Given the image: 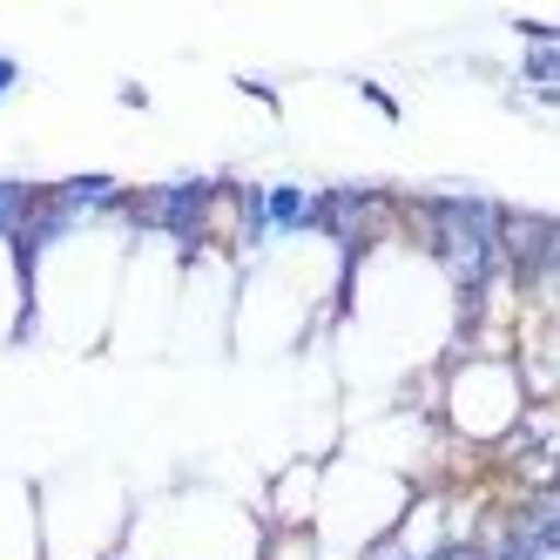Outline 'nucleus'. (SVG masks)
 I'll return each mask as SVG.
<instances>
[{
    "label": "nucleus",
    "mask_w": 560,
    "mask_h": 560,
    "mask_svg": "<svg viewBox=\"0 0 560 560\" xmlns=\"http://www.w3.org/2000/svg\"><path fill=\"white\" fill-rule=\"evenodd\" d=\"M439 257H446V270L472 291L479 277L493 270V257H500V217L487 203H472V196L439 203Z\"/></svg>",
    "instance_id": "obj_1"
},
{
    "label": "nucleus",
    "mask_w": 560,
    "mask_h": 560,
    "mask_svg": "<svg viewBox=\"0 0 560 560\" xmlns=\"http://www.w3.org/2000/svg\"><path fill=\"white\" fill-rule=\"evenodd\" d=\"M203 203H210V183H176V189H155L149 196V223H163V230H196L203 223Z\"/></svg>",
    "instance_id": "obj_2"
},
{
    "label": "nucleus",
    "mask_w": 560,
    "mask_h": 560,
    "mask_svg": "<svg viewBox=\"0 0 560 560\" xmlns=\"http://www.w3.org/2000/svg\"><path fill=\"white\" fill-rule=\"evenodd\" d=\"M34 217V189L27 183H0V236H21Z\"/></svg>",
    "instance_id": "obj_3"
},
{
    "label": "nucleus",
    "mask_w": 560,
    "mask_h": 560,
    "mask_svg": "<svg viewBox=\"0 0 560 560\" xmlns=\"http://www.w3.org/2000/svg\"><path fill=\"white\" fill-rule=\"evenodd\" d=\"M527 74H534V82H540V89H553V74H560V61H553V48H534V55H527Z\"/></svg>",
    "instance_id": "obj_4"
},
{
    "label": "nucleus",
    "mask_w": 560,
    "mask_h": 560,
    "mask_svg": "<svg viewBox=\"0 0 560 560\" xmlns=\"http://www.w3.org/2000/svg\"><path fill=\"white\" fill-rule=\"evenodd\" d=\"M14 89H21V61L0 55V95H14Z\"/></svg>",
    "instance_id": "obj_5"
}]
</instances>
